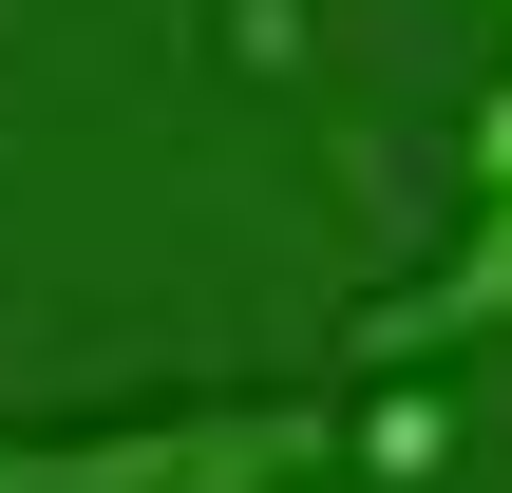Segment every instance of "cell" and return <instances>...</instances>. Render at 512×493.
I'll use <instances>...</instances> for the list:
<instances>
[{"mask_svg":"<svg viewBox=\"0 0 512 493\" xmlns=\"http://www.w3.org/2000/svg\"><path fill=\"white\" fill-rule=\"evenodd\" d=\"M494 323H512V209H475L418 285L361 304V361H437V342H494Z\"/></svg>","mask_w":512,"mask_h":493,"instance_id":"cell-2","label":"cell"},{"mask_svg":"<svg viewBox=\"0 0 512 493\" xmlns=\"http://www.w3.org/2000/svg\"><path fill=\"white\" fill-rule=\"evenodd\" d=\"M475 209H512V95H475Z\"/></svg>","mask_w":512,"mask_h":493,"instance_id":"cell-3","label":"cell"},{"mask_svg":"<svg viewBox=\"0 0 512 493\" xmlns=\"http://www.w3.org/2000/svg\"><path fill=\"white\" fill-rule=\"evenodd\" d=\"M323 437H342L323 380H247V399H152V418L0 437V493H304Z\"/></svg>","mask_w":512,"mask_h":493,"instance_id":"cell-1","label":"cell"}]
</instances>
